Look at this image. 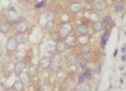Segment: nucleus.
<instances>
[{"label":"nucleus","mask_w":126,"mask_h":91,"mask_svg":"<svg viewBox=\"0 0 126 91\" xmlns=\"http://www.w3.org/2000/svg\"><path fill=\"white\" fill-rule=\"evenodd\" d=\"M63 67V56L61 53H55L51 56V66L50 70L52 73H58L61 72Z\"/></svg>","instance_id":"f257e3e1"},{"label":"nucleus","mask_w":126,"mask_h":91,"mask_svg":"<svg viewBox=\"0 0 126 91\" xmlns=\"http://www.w3.org/2000/svg\"><path fill=\"white\" fill-rule=\"evenodd\" d=\"M18 48V44L15 39V36H10L5 42V50L9 53H14Z\"/></svg>","instance_id":"f03ea898"},{"label":"nucleus","mask_w":126,"mask_h":91,"mask_svg":"<svg viewBox=\"0 0 126 91\" xmlns=\"http://www.w3.org/2000/svg\"><path fill=\"white\" fill-rule=\"evenodd\" d=\"M57 32H58L59 37H61L62 40H65L71 34V27H70V25H68V24H64V25H62V26H59Z\"/></svg>","instance_id":"7ed1b4c3"},{"label":"nucleus","mask_w":126,"mask_h":91,"mask_svg":"<svg viewBox=\"0 0 126 91\" xmlns=\"http://www.w3.org/2000/svg\"><path fill=\"white\" fill-rule=\"evenodd\" d=\"M65 44L67 46L68 49H73L74 47L77 46V42H78V38H77V34H73L71 33L67 38L65 39Z\"/></svg>","instance_id":"20e7f679"},{"label":"nucleus","mask_w":126,"mask_h":91,"mask_svg":"<svg viewBox=\"0 0 126 91\" xmlns=\"http://www.w3.org/2000/svg\"><path fill=\"white\" fill-rule=\"evenodd\" d=\"M82 4L80 1H71L69 7H68V11L71 13V14H78L82 11Z\"/></svg>","instance_id":"39448f33"},{"label":"nucleus","mask_w":126,"mask_h":91,"mask_svg":"<svg viewBox=\"0 0 126 91\" xmlns=\"http://www.w3.org/2000/svg\"><path fill=\"white\" fill-rule=\"evenodd\" d=\"M108 8V3L104 0H99V1H96L95 3L93 4V11L96 13L102 12Z\"/></svg>","instance_id":"423d86ee"},{"label":"nucleus","mask_w":126,"mask_h":91,"mask_svg":"<svg viewBox=\"0 0 126 91\" xmlns=\"http://www.w3.org/2000/svg\"><path fill=\"white\" fill-rule=\"evenodd\" d=\"M66 62L69 66H78L79 63H80V60H79V56L74 53H70V54L67 55L66 58Z\"/></svg>","instance_id":"0eeeda50"},{"label":"nucleus","mask_w":126,"mask_h":91,"mask_svg":"<svg viewBox=\"0 0 126 91\" xmlns=\"http://www.w3.org/2000/svg\"><path fill=\"white\" fill-rule=\"evenodd\" d=\"M25 68H26V63H25L24 61H19V62H16L15 65H14L13 72L15 75L19 76L21 74H23L25 72Z\"/></svg>","instance_id":"6e6552de"},{"label":"nucleus","mask_w":126,"mask_h":91,"mask_svg":"<svg viewBox=\"0 0 126 91\" xmlns=\"http://www.w3.org/2000/svg\"><path fill=\"white\" fill-rule=\"evenodd\" d=\"M51 66V58L48 56H43L39 60L38 62V67L41 69H50Z\"/></svg>","instance_id":"1a4fd4ad"},{"label":"nucleus","mask_w":126,"mask_h":91,"mask_svg":"<svg viewBox=\"0 0 126 91\" xmlns=\"http://www.w3.org/2000/svg\"><path fill=\"white\" fill-rule=\"evenodd\" d=\"M90 33V28L86 24H80L76 28V34H78L79 36H87Z\"/></svg>","instance_id":"9d476101"},{"label":"nucleus","mask_w":126,"mask_h":91,"mask_svg":"<svg viewBox=\"0 0 126 91\" xmlns=\"http://www.w3.org/2000/svg\"><path fill=\"white\" fill-rule=\"evenodd\" d=\"M14 29H15L16 34H25L28 30V23L26 21H22L14 27Z\"/></svg>","instance_id":"9b49d317"},{"label":"nucleus","mask_w":126,"mask_h":91,"mask_svg":"<svg viewBox=\"0 0 126 91\" xmlns=\"http://www.w3.org/2000/svg\"><path fill=\"white\" fill-rule=\"evenodd\" d=\"M104 28H105V26H104L102 21H95V22L92 23V30H93L94 34L100 33Z\"/></svg>","instance_id":"f8f14e48"},{"label":"nucleus","mask_w":126,"mask_h":91,"mask_svg":"<svg viewBox=\"0 0 126 91\" xmlns=\"http://www.w3.org/2000/svg\"><path fill=\"white\" fill-rule=\"evenodd\" d=\"M109 37H110V30L106 29L105 33L102 34V36L100 37V47H101L102 49H105V47H106V45H107V41H108Z\"/></svg>","instance_id":"ddd939ff"},{"label":"nucleus","mask_w":126,"mask_h":91,"mask_svg":"<svg viewBox=\"0 0 126 91\" xmlns=\"http://www.w3.org/2000/svg\"><path fill=\"white\" fill-rule=\"evenodd\" d=\"M102 23H104V26H105L106 29H107V27H108V26H114L113 19H112V16H111L110 14L106 15L105 18L102 19Z\"/></svg>","instance_id":"4468645a"},{"label":"nucleus","mask_w":126,"mask_h":91,"mask_svg":"<svg viewBox=\"0 0 126 91\" xmlns=\"http://www.w3.org/2000/svg\"><path fill=\"white\" fill-rule=\"evenodd\" d=\"M55 45H56V53H61L62 54L63 52H65V51L67 50V46H66L64 40H59Z\"/></svg>","instance_id":"2eb2a0df"},{"label":"nucleus","mask_w":126,"mask_h":91,"mask_svg":"<svg viewBox=\"0 0 126 91\" xmlns=\"http://www.w3.org/2000/svg\"><path fill=\"white\" fill-rule=\"evenodd\" d=\"M10 30V24H9V21H3L2 20L1 23H0V32H1L2 34H8Z\"/></svg>","instance_id":"dca6fc26"},{"label":"nucleus","mask_w":126,"mask_h":91,"mask_svg":"<svg viewBox=\"0 0 126 91\" xmlns=\"http://www.w3.org/2000/svg\"><path fill=\"white\" fill-rule=\"evenodd\" d=\"M18 79L21 80L23 84L25 85V86H27V85H29V82H30V76L28 75V73L27 72H24L23 74H21V75L18 76Z\"/></svg>","instance_id":"f3484780"},{"label":"nucleus","mask_w":126,"mask_h":91,"mask_svg":"<svg viewBox=\"0 0 126 91\" xmlns=\"http://www.w3.org/2000/svg\"><path fill=\"white\" fill-rule=\"evenodd\" d=\"M81 60L84 62H86V63H90V62L93 61V53L92 52H81Z\"/></svg>","instance_id":"a211bd4d"},{"label":"nucleus","mask_w":126,"mask_h":91,"mask_svg":"<svg viewBox=\"0 0 126 91\" xmlns=\"http://www.w3.org/2000/svg\"><path fill=\"white\" fill-rule=\"evenodd\" d=\"M12 88H13L14 90H16V91H24L25 85L23 84V82H22L21 80H19V79H17V80L14 81V84H13Z\"/></svg>","instance_id":"6ab92c4d"},{"label":"nucleus","mask_w":126,"mask_h":91,"mask_svg":"<svg viewBox=\"0 0 126 91\" xmlns=\"http://www.w3.org/2000/svg\"><path fill=\"white\" fill-rule=\"evenodd\" d=\"M50 40L51 41H53V42H55V44H57L59 40H62L61 39V37H59V34H58V32L57 30H54V32H52V33H50Z\"/></svg>","instance_id":"aec40b11"},{"label":"nucleus","mask_w":126,"mask_h":91,"mask_svg":"<svg viewBox=\"0 0 126 91\" xmlns=\"http://www.w3.org/2000/svg\"><path fill=\"white\" fill-rule=\"evenodd\" d=\"M45 51L51 55L55 54L56 53V45L55 44H47V47H45Z\"/></svg>","instance_id":"412c9836"},{"label":"nucleus","mask_w":126,"mask_h":91,"mask_svg":"<svg viewBox=\"0 0 126 91\" xmlns=\"http://www.w3.org/2000/svg\"><path fill=\"white\" fill-rule=\"evenodd\" d=\"M15 39H16V41H17L18 45H23L27 41V37H26L25 34H16Z\"/></svg>","instance_id":"4be33fe9"},{"label":"nucleus","mask_w":126,"mask_h":91,"mask_svg":"<svg viewBox=\"0 0 126 91\" xmlns=\"http://www.w3.org/2000/svg\"><path fill=\"white\" fill-rule=\"evenodd\" d=\"M28 75L30 76V78H35L37 76V73H38V70H37V67L35 65H29V67H28V70H27Z\"/></svg>","instance_id":"5701e85b"},{"label":"nucleus","mask_w":126,"mask_h":91,"mask_svg":"<svg viewBox=\"0 0 126 91\" xmlns=\"http://www.w3.org/2000/svg\"><path fill=\"white\" fill-rule=\"evenodd\" d=\"M44 18L47 22H54V20H55V13L53 11L48 10L47 12H44Z\"/></svg>","instance_id":"b1692460"},{"label":"nucleus","mask_w":126,"mask_h":91,"mask_svg":"<svg viewBox=\"0 0 126 91\" xmlns=\"http://www.w3.org/2000/svg\"><path fill=\"white\" fill-rule=\"evenodd\" d=\"M22 21H24V20H23V16L19 15V16H16V18L11 19L10 21H9V24H10V26H14V27H15L16 25L19 24Z\"/></svg>","instance_id":"393cba45"},{"label":"nucleus","mask_w":126,"mask_h":91,"mask_svg":"<svg viewBox=\"0 0 126 91\" xmlns=\"http://www.w3.org/2000/svg\"><path fill=\"white\" fill-rule=\"evenodd\" d=\"M54 28H55V23L54 22H47V24L44 25L43 29L45 30V32L52 33V32H54Z\"/></svg>","instance_id":"a878e982"},{"label":"nucleus","mask_w":126,"mask_h":91,"mask_svg":"<svg viewBox=\"0 0 126 91\" xmlns=\"http://www.w3.org/2000/svg\"><path fill=\"white\" fill-rule=\"evenodd\" d=\"M82 74H83V76L85 77L86 80H90V79H92V77H93V69L90 68V67H87L86 69L83 70Z\"/></svg>","instance_id":"bb28decb"},{"label":"nucleus","mask_w":126,"mask_h":91,"mask_svg":"<svg viewBox=\"0 0 126 91\" xmlns=\"http://www.w3.org/2000/svg\"><path fill=\"white\" fill-rule=\"evenodd\" d=\"M114 11H115L116 13H121V12H124L126 7L124 3H119V4H114Z\"/></svg>","instance_id":"cd10ccee"},{"label":"nucleus","mask_w":126,"mask_h":91,"mask_svg":"<svg viewBox=\"0 0 126 91\" xmlns=\"http://www.w3.org/2000/svg\"><path fill=\"white\" fill-rule=\"evenodd\" d=\"M79 91H92V87L88 82H85V84H83V85H80Z\"/></svg>","instance_id":"c85d7f7f"},{"label":"nucleus","mask_w":126,"mask_h":91,"mask_svg":"<svg viewBox=\"0 0 126 91\" xmlns=\"http://www.w3.org/2000/svg\"><path fill=\"white\" fill-rule=\"evenodd\" d=\"M85 80H86V79L83 76V74L80 73L78 75V77H77V82H78L79 85H83V84H85Z\"/></svg>","instance_id":"c756f323"},{"label":"nucleus","mask_w":126,"mask_h":91,"mask_svg":"<svg viewBox=\"0 0 126 91\" xmlns=\"http://www.w3.org/2000/svg\"><path fill=\"white\" fill-rule=\"evenodd\" d=\"M77 67L82 68V69L84 70V69H86V68H87V63H86V62H84V61H82V60H81V61H80V63H79V65H78Z\"/></svg>","instance_id":"7c9ffc66"},{"label":"nucleus","mask_w":126,"mask_h":91,"mask_svg":"<svg viewBox=\"0 0 126 91\" xmlns=\"http://www.w3.org/2000/svg\"><path fill=\"white\" fill-rule=\"evenodd\" d=\"M45 5H47V2L43 1V2H39V3H37L35 7H36V9H41V8H44Z\"/></svg>","instance_id":"2f4dec72"},{"label":"nucleus","mask_w":126,"mask_h":91,"mask_svg":"<svg viewBox=\"0 0 126 91\" xmlns=\"http://www.w3.org/2000/svg\"><path fill=\"white\" fill-rule=\"evenodd\" d=\"M82 52H91V47L88 45L83 46L82 47Z\"/></svg>","instance_id":"473e14b6"},{"label":"nucleus","mask_w":126,"mask_h":91,"mask_svg":"<svg viewBox=\"0 0 126 91\" xmlns=\"http://www.w3.org/2000/svg\"><path fill=\"white\" fill-rule=\"evenodd\" d=\"M101 67H102V63H99L97 65V68H96V74H100L101 72Z\"/></svg>","instance_id":"72a5a7b5"},{"label":"nucleus","mask_w":126,"mask_h":91,"mask_svg":"<svg viewBox=\"0 0 126 91\" xmlns=\"http://www.w3.org/2000/svg\"><path fill=\"white\" fill-rule=\"evenodd\" d=\"M3 91H16V90H14V89H13V88H12V87H11V88H5V89H4Z\"/></svg>","instance_id":"f704fd0d"},{"label":"nucleus","mask_w":126,"mask_h":91,"mask_svg":"<svg viewBox=\"0 0 126 91\" xmlns=\"http://www.w3.org/2000/svg\"><path fill=\"white\" fill-rule=\"evenodd\" d=\"M122 61L126 62V53H125V54H123V56H122Z\"/></svg>","instance_id":"c9c22d12"},{"label":"nucleus","mask_w":126,"mask_h":91,"mask_svg":"<svg viewBox=\"0 0 126 91\" xmlns=\"http://www.w3.org/2000/svg\"><path fill=\"white\" fill-rule=\"evenodd\" d=\"M9 11H14V8L13 7H10L9 8Z\"/></svg>","instance_id":"e433bc0d"},{"label":"nucleus","mask_w":126,"mask_h":91,"mask_svg":"<svg viewBox=\"0 0 126 91\" xmlns=\"http://www.w3.org/2000/svg\"><path fill=\"white\" fill-rule=\"evenodd\" d=\"M116 54H117V50L114 51V56H116Z\"/></svg>","instance_id":"4c0bfd02"},{"label":"nucleus","mask_w":126,"mask_h":91,"mask_svg":"<svg viewBox=\"0 0 126 91\" xmlns=\"http://www.w3.org/2000/svg\"><path fill=\"white\" fill-rule=\"evenodd\" d=\"M124 48H125V49H126V44H125V45H124Z\"/></svg>","instance_id":"58836bf2"}]
</instances>
